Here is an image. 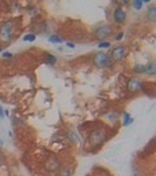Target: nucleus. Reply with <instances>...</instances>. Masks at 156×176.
I'll use <instances>...</instances> for the list:
<instances>
[{
  "instance_id": "nucleus-13",
  "label": "nucleus",
  "mask_w": 156,
  "mask_h": 176,
  "mask_svg": "<svg viewBox=\"0 0 156 176\" xmlns=\"http://www.w3.org/2000/svg\"><path fill=\"white\" fill-rule=\"evenodd\" d=\"M45 62H46L47 65H54V63L57 62V57L53 55V54H46V60H45Z\"/></svg>"
},
{
  "instance_id": "nucleus-12",
  "label": "nucleus",
  "mask_w": 156,
  "mask_h": 176,
  "mask_svg": "<svg viewBox=\"0 0 156 176\" xmlns=\"http://www.w3.org/2000/svg\"><path fill=\"white\" fill-rule=\"evenodd\" d=\"M22 40L26 41V42H34V41L36 40V35H35L34 33H28V34H26V35L22 38Z\"/></svg>"
},
{
  "instance_id": "nucleus-6",
  "label": "nucleus",
  "mask_w": 156,
  "mask_h": 176,
  "mask_svg": "<svg viewBox=\"0 0 156 176\" xmlns=\"http://www.w3.org/2000/svg\"><path fill=\"white\" fill-rule=\"evenodd\" d=\"M127 87H128V90L130 93H137V92L143 89V81L137 79V78H133L128 81Z\"/></svg>"
},
{
  "instance_id": "nucleus-19",
  "label": "nucleus",
  "mask_w": 156,
  "mask_h": 176,
  "mask_svg": "<svg viewBox=\"0 0 156 176\" xmlns=\"http://www.w3.org/2000/svg\"><path fill=\"white\" fill-rule=\"evenodd\" d=\"M2 57H4V58H12L13 54L9 53V52H4V53H2Z\"/></svg>"
},
{
  "instance_id": "nucleus-15",
  "label": "nucleus",
  "mask_w": 156,
  "mask_h": 176,
  "mask_svg": "<svg viewBox=\"0 0 156 176\" xmlns=\"http://www.w3.org/2000/svg\"><path fill=\"white\" fill-rule=\"evenodd\" d=\"M48 41L52 42V44H61L63 41V39L60 38V36H57V35H51L48 38Z\"/></svg>"
},
{
  "instance_id": "nucleus-21",
  "label": "nucleus",
  "mask_w": 156,
  "mask_h": 176,
  "mask_svg": "<svg viewBox=\"0 0 156 176\" xmlns=\"http://www.w3.org/2000/svg\"><path fill=\"white\" fill-rule=\"evenodd\" d=\"M2 116V108H1V107H0V117Z\"/></svg>"
},
{
  "instance_id": "nucleus-9",
  "label": "nucleus",
  "mask_w": 156,
  "mask_h": 176,
  "mask_svg": "<svg viewBox=\"0 0 156 176\" xmlns=\"http://www.w3.org/2000/svg\"><path fill=\"white\" fill-rule=\"evenodd\" d=\"M147 15H148V19L150 21H155L156 20V7L155 6H150L147 11Z\"/></svg>"
},
{
  "instance_id": "nucleus-23",
  "label": "nucleus",
  "mask_w": 156,
  "mask_h": 176,
  "mask_svg": "<svg viewBox=\"0 0 156 176\" xmlns=\"http://www.w3.org/2000/svg\"><path fill=\"white\" fill-rule=\"evenodd\" d=\"M0 52H1V48H0Z\"/></svg>"
},
{
  "instance_id": "nucleus-8",
  "label": "nucleus",
  "mask_w": 156,
  "mask_h": 176,
  "mask_svg": "<svg viewBox=\"0 0 156 176\" xmlns=\"http://www.w3.org/2000/svg\"><path fill=\"white\" fill-rule=\"evenodd\" d=\"M146 74L150 75V76H154L156 74V63L154 61H152L148 65H146Z\"/></svg>"
},
{
  "instance_id": "nucleus-11",
  "label": "nucleus",
  "mask_w": 156,
  "mask_h": 176,
  "mask_svg": "<svg viewBox=\"0 0 156 176\" xmlns=\"http://www.w3.org/2000/svg\"><path fill=\"white\" fill-rule=\"evenodd\" d=\"M131 6H133L134 9H136V11H141L142 7H143V2H142V0H134V1L131 2Z\"/></svg>"
},
{
  "instance_id": "nucleus-4",
  "label": "nucleus",
  "mask_w": 156,
  "mask_h": 176,
  "mask_svg": "<svg viewBox=\"0 0 156 176\" xmlns=\"http://www.w3.org/2000/svg\"><path fill=\"white\" fill-rule=\"evenodd\" d=\"M113 33V29L109 25H101L94 31V35L96 39H99L100 41H103L104 39L109 38Z\"/></svg>"
},
{
  "instance_id": "nucleus-18",
  "label": "nucleus",
  "mask_w": 156,
  "mask_h": 176,
  "mask_svg": "<svg viewBox=\"0 0 156 176\" xmlns=\"http://www.w3.org/2000/svg\"><path fill=\"white\" fill-rule=\"evenodd\" d=\"M122 38H123V33H122V32H120V33H119V34L115 36V40H116V41H120Z\"/></svg>"
},
{
  "instance_id": "nucleus-2",
  "label": "nucleus",
  "mask_w": 156,
  "mask_h": 176,
  "mask_svg": "<svg viewBox=\"0 0 156 176\" xmlns=\"http://www.w3.org/2000/svg\"><path fill=\"white\" fill-rule=\"evenodd\" d=\"M14 23L6 21L0 26V39L2 41H9L14 34Z\"/></svg>"
},
{
  "instance_id": "nucleus-16",
  "label": "nucleus",
  "mask_w": 156,
  "mask_h": 176,
  "mask_svg": "<svg viewBox=\"0 0 156 176\" xmlns=\"http://www.w3.org/2000/svg\"><path fill=\"white\" fill-rule=\"evenodd\" d=\"M110 41H100L97 44V47L101 48V49H106V48H109L110 47Z\"/></svg>"
},
{
  "instance_id": "nucleus-14",
  "label": "nucleus",
  "mask_w": 156,
  "mask_h": 176,
  "mask_svg": "<svg viewBox=\"0 0 156 176\" xmlns=\"http://www.w3.org/2000/svg\"><path fill=\"white\" fill-rule=\"evenodd\" d=\"M134 122V119L130 116L129 113H125V119H123V126L127 127V126H130L131 123Z\"/></svg>"
},
{
  "instance_id": "nucleus-1",
  "label": "nucleus",
  "mask_w": 156,
  "mask_h": 176,
  "mask_svg": "<svg viewBox=\"0 0 156 176\" xmlns=\"http://www.w3.org/2000/svg\"><path fill=\"white\" fill-rule=\"evenodd\" d=\"M93 63L97 68H106L112 65V59L104 52H97L94 54Z\"/></svg>"
},
{
  "instance_id": "nucleus-10",
  "label": "nucleus",
  "mask_w": 156,
  "mask_h": 176,
  "mask_svg": "<svg viewBox=\"0 0 156 176\" xmlns=\"http://www.w3.org/2000/svg\"><path fill=\"white\" fill-rule=\"evenodd\" d=\"M134 72L137 73V74H146V65L136 63L134 66Z\"/></svg>"
},
{
  "instance_id": "nucleus-22",
  "label": "nucleus",
  "mask_w": 156,
  "mask_h": 176,
  "mask_svg": "<svg viewBox=\"0 0 156 176\" xmlns=\"http://www.w3.org/2000/svg\"><path fill=\"white\" fill-rule=\"evenodd\" d=\"M2 162H4V161H2V159H1V157H0V167H1V166H2Z\"/></svg>"
},
{
  "instance_id": "nucleus-17",
  "label": "nucleus",
  "mask_w": 156,
  "mask_h": 176,
  "mask_svg": "<svg viewBox=\"0 0 156 176\" xmlns=\"http://www.w3.org/2000/svg\"><path fill=\"white\" fill-rule=\"evenodd\" d=\"M67 137H68V140H69L72 143H76V142H78V136H76L75 133H73V132H69V133L67 134Z\"/></svg>"
},
{
  "instance_id": "nucleus-3",
  "label": "nucleus",
  "mask_w": 156,
  "mask_h": 176,
  "mask_svg": "<svg viewBox=\"0 0 156 176\" xmlns=\"http://www.w3.org/2000/svg\"><path fill=\"white\" fill-rule=\"evenodd\" d=\"M107 139V134L104 130L102 129H95L91 133L89 137H88V142L89 145L93 147H99L102 145V142Z\"/></svg>"
},
{
  "instance_id": "nucleus-7",
  "label": "nucleus",
  "mask_w": 156,
  "mask_h": 176,
  "mask_svg": "<svg viewBox=\"0 0 156 176\" xmlns=\"http://www.w3.org/2000/svg\"><path fill=\"white\" fill-rule=\"evenodd\" d=\"M113 20L115 24H123L127 20V13L123 11L122 7H116L113 12Z\"/></svg>"
},
{
  "instance_id": "nucleus-20",
  "label": "nucleus",
  "mask_w": 156,
  "mask_h": 176,
  "mask_svg": "<svg viewBox=\"0 0 156 176\" xmlns=\"http://www.w3.org/2000/svg\"><path fill=\"white\" fill-rule=\"evenodd\" d=\"M66 45L68 48H75V44H73V42H67Z\"/></svg>"
},
{
  "instance_id": "nucleus-5",
  "label": "nucleus",
  "mask_w": 156,
  "mask_h": 176,
  "mask_svg": "<svg viewBox=\"0 0 156 176\" xmlns=\"http://www.w3.org/2000/svg\"><path fill=\"white\" fill-rule=\"evenodd\" d=\"M126 54H127V49H126L123 46H116V47H114L112 49L109 57L112 59V61L118 62V61H121L122 59L125 58Z\"/></svg>"
}]
</instances>
